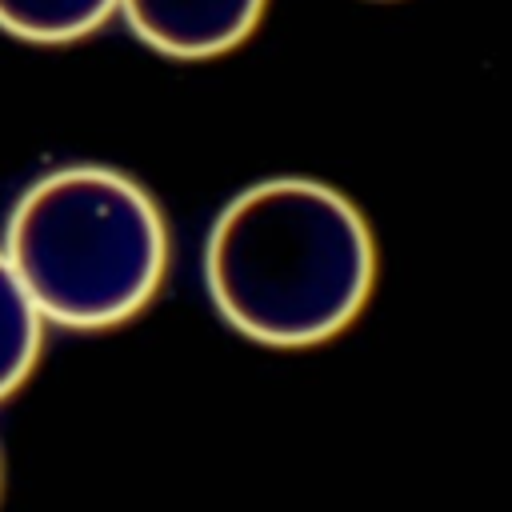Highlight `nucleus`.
<instances>
[{
  "mask_svg": "<svg viewBox=\"0 0 512 512\" xmlns=\"http://www.w3.org/2000/svg\"><path fill=\"white\" fill-rule=\"evenodd\" d=\"M44 340V316L28 300L20 276L0 248V400L12 396L36 368Z\"/></svg>",
  "mask_w": 512,
  "mask_h": 512,
  "instance_id": "39448f33",
  "label": "nucleus"
},
{
  "mask_svg": "<svg viewBox=\"0 0 512 512\" xmlns=\"http://www.w3.org/2000/svg\"><path fill=\"white\" fill-rule=\"evenodd\" d=\"M128 28L172 60L232 52L264 16V0H120Z\"/></svg>",
  "mask_w": 512,
  "mask_h": 512,
  "instance_id": "7ed1b4c3",
  "label": "nucleus"
},
{
  "mask_svg": "<svg viewBox=\"0 0 512 512\" xmlns=\"http://www.w3.org/2000/svg\"><path fill=\"white\" fill-rule=\"evenodd\" d=\"M168 224L132 176L68 164L40 176L16 204L4 256L36 312L60 328L132 320L168 272Z\"/></svg>",
  "mask_w": 512,
  "mask_h": 512,
  "instance_id": "f03ea898",
  "label": "nucleus"
},
{
  "mask_svg": "<svg viewBox=\"0 0 512 512\" xmlns=\"http://www.w3.org/2000/svg\"><path fill=\"white\" fill-rule=\"evenodd\" d=\"M120 0H0V32L32 44H64L96 32Z\"/></svg>",
  "mask_w": 512,
  "mask_h": 512,
  "instance_id": "20e7f679",
  "label": "nucleus"
},
{
  "mask_svg": "<svg viewBox=\"0 0 512 512\" xmlns=\"http://www.w3.org/2000/svg\"><path fill=\"white\" fill-rule=\"evenodd\" d=\"M204 280L216 312L248 340L268 348L324 344L368 304L372 228L332 184L260 180L216 216Z\"/></svg>",
  "mask_w": 512,
  "mask_h": 512,
  "instance_id": "f257e3e1",
  "label": "nucleus"
}]
</instances>
